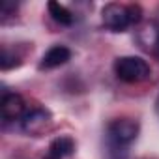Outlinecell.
I'll return each mask as SVG.
<instances>
[{"label":"cell","instance_id":"cell-6","mask_svg":"<svg viewBox=\"0 0 159 159\" xmlns=\"http://www.w3.org/2000/svg\"><path fill=\"white\" fill-rule=\"evenodd\" d=\"M69 58H71V51H69L66 45H52V47L43 54L39 67H41V69H54V67L64 66Z\"/></svg>","mask_w":159,"mask_h":159},{"label":"cell","instance_id":"cell-11","mask_svg":"<svg viewBox=\"0 0 159 159\" xmlns=\"http://www.w3.org/2000/svg\"><path fill=\"white\" fill-rule=\"evenodd\" d=\"M127 8H129V15H131V23H133V25L140 23V19H142V10H140V6H137V4H129Z\"/></svg>","mask_w":159,"mask_h":159},{"label":"cell","instance_id":"cell-3","mask_svg":"<svg viewBox=\"0 0 159 159\" xmlns=\"http://www.w3.org/2000/svg\"><path fill=\"white\" fill-rule=\"evenodd\" d=\"M101 19L107 30L111 32H124L127 26H131V15H129V8L124 4H105L101 10Z\"/></svg>","mask_w":159,"mask_h":159},{"label":"cell","instance_id":"cell-1","mask_svg":"<svg viewBox=\"0 0 159 159\" xmlns=\"http://www.w3.org/2000/svg\"><path fill=\"white\" fill-rule=\"evenodd\" d=\"M114 73L120 81L129 83V84H137V83L146 81L152 73V69H150L148 62L139 58V56H120L114 62Z\"/></svg>","mask_w":159,"mask_h":159},{"label":"cell","instance_id":"cell-8","mask_svg":"<svg viewBox=\"0 0 159 159\" xmlns=\"http://www.w3.org/2000/svg\"><path fill=\"white\" fill-rule=\"evenodd\" d=\"M139 41H140L142 49H146L148 52H152L159 58V23L146 25L139 34Z\"/></svg>","mask_w":159,"mask_h":159},{"label":"cell","instance_id":"cell-10","mask_svg":"<svg viewBox=\"0 0 159 159\" xmlns=\"http://www.w3.org/2000/svg\"><path fill=\"white\" fill-rule=\"evenodd\" d=\"M19 64V60L15 58V56H11L6 49L2 51V58H0V67L2 69H10V67H13V66H17Z\"/></svg>","mask_w":159,"mask_h":159},{"label":"cell","instance_id":"cell-2","mask_svg":"<svg viewBox=\"0 0 159 159\" xmlns=\"http://www.w3.org/2000/svg\"><path fill=\"white\" fill-rule=\"evenodd\" d=\"M51 125H52V114L47 109H41V107L30 109L21 118L23 131L26 135H32V137H39V135L47 133L51 129Z\"/></svg>","mask_w":159,"mask_h":159},{"label":"cell","instance_id":"cell-9","mask_svg":"<svg viewBox=\"0 0 159 159\" xmlns=\"http://www.w3.org/2000/svg\"><path fill=\"white\" fill-rule=\"evenodd\" d=\"M49 13H51V17H52L58 25L69 26V25L73 23V13H71L66 6H62L60 2H49Z\"/></svg>","mask_w":159,"mask_h":159},{"label":"cell","instance_id":"cell-4","mask_svg":"<svg viewBox=\"0 0 159 159\" xmlns=\"http://www.w3.org/2000/svg\"><path fill=\"white\" fill-rule=\"evenodd\" d=\"M139 135V124L129 118H120L109 124V139L116 146H127L131 144Z\"/></svg>","mask_w":159,"mask_h":159},{"label":"cell","instance_id":"cell-5","mask_svg":"<svg viewBox=\"0 0 159 159\" xmlns=\"http://www.w3.org/2000/svg\"><path fill=\"white\" fill-rule=\"evenodd\" d=\"M0 109H2V118L4 120H8V122L19 120V118L25 116V99H23V96H19L15 92L4 94Z\"/></svg>","mask_w":159,"mask_h":159},{"label":"cell","instance_id":"cell-7","mask_svg":"<svg viewBox=\"0 0 159 159\" xmlns=\"http://www.w3.org/2000/svg\"><path fill=\"white\" fill-rule=\"evenodd\" d=\"M73 153H75V140L67 135H62V137H56L49 144L45 159H64V157H69Z\"/></svg>","mask_w":159,"mask_h":159}]
</instances>
